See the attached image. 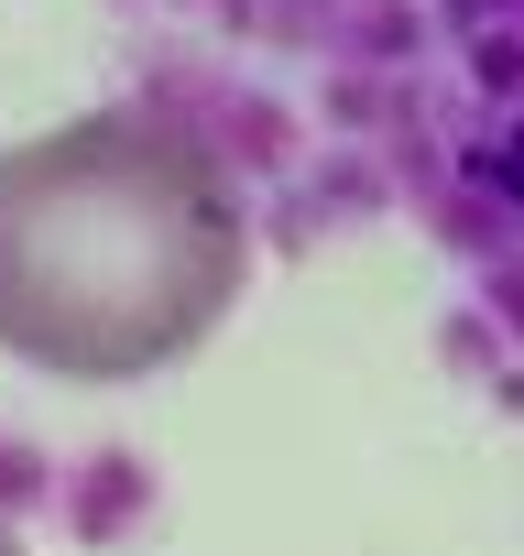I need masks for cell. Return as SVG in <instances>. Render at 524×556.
Returning a JSON list of instances; mask_svg holds the SVG:
<instances>
[{
    "label": "cell",
    "instance_id": "6da1fadb",
    "mask_svg": "<svg viewBox=\"0 0 524 556\" xmlns=\"http://www.w3.org/2000/svg\"><path fill=\"white\" fill-rule=\"evenodd\" d=\"M251 285V218L164 110H77L0 153V350L55 382H142L208 350Z\"/></svg>",
    "mask_w": 524,
    "mask_h": 556
},
{
    "label": "cell",
    "instance_id": "7a4b0ae2",
    "mask_svg": "<svg viewBox=\"0 0 524 556\" xmlns=\"http://www.w3.org/2000/svg\"><path fill=\"white\" fill-rule=\"evenodd\" d=\"M0 556H34V545H23V534H12V513H0Z\"/></svg>",
    "mask_w": 524,
    "mask_h": 556
}]
</instances>
